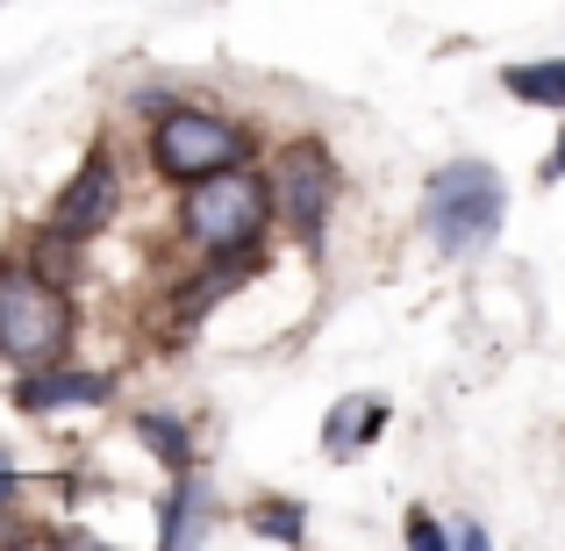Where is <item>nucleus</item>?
Returning a JSON list of instances; mask_svg holds the SVG:
<instances>
[{"instance_id": "f257e3e1", "label": "nucleus", "mask_w": 565, "mask_h": 551, "mask_svg": "<svg viewBox=\"0 0 565 551\" xmlns=\"http://www.w3.org/2000/svg\"><path fill=\"white\" fill-rule=\"evenodd\" d=\"M501 222H509V187H501V172L480 166V158L444 166L423 193V230L444 258H480L501 236Z\"/></svg>"}, {"instance_id": "ddd939ff", "label": "nucleus", "mask_w": 565, "mask_h": 551, "mask_svg": "<svg viewBox=\"0 0 565 551\" xmlns=\"http://www.w3.org/2000/svg\"><path fill=\"white\" fill-rule=\"evenodd\" d=\"M36 273H43V279H57V287H72V273H79V244L51 230V236L36 244Z\"/></svg>"}, {"instance_id": "20e7f679", "label": "nucleus", "mask_w": 565, "mask_h": 551, "mask_svg": "<svg viewBox=\"0 0 565 551\" xmlns=\"http://www.w3.org/2000/svg\"><path fill=\"white\" fill-rule=\"evenodd\" d=\"M250 158V137L230 123V115H207V108H166L151 123V166L166 172L172 187H193L207 172H230Z\"/></svg>"}, {"instance_id": "f03ea898", "label": "nucleus", "mask_w": 565, "mask_h": 551, "mask_svg": "<svg viewBox=\"0 0 565 551\" xmlns=\"http://www.w3.org/2000/svg\"><path fill=\"white\" fill-rule=\"evenodd\" d=\"M279 201H273V180H258L250 166H230V172H207L180 193V230L215 258V251H258L265 230H273Z\"/></svg>"}, {"instance_id": "1a4fd4ad", "label": "nucleus", "mask_w": 565, "mask_h": 551, "mask_svg": "<svg viewBox=\"0 0 565 551\" xmlns=\"http://www.w3.org/2000/svg\"><path fill=\"white\" fill-rule=\"evenodd\" d=\"M137 444H151V458L172 466V473L193 466V437H186V423H172V415H137Z\"/></svg>"}, {"instance_id": "423d86ee", "label": "nucleus", "mask_w": 565, "mask_h": 551, "mask_svg": "<svg viewBox=\"0 0 565 551\" xmlns=\"http://www.w3.org/2000/svg\"><path fill=\"white\" fill-rule=\"evenodd\" d=\"M108 222H115V158H108V144H94L86 166L72 172V187L51 201V230L72 236V244H86V236H100Z\"/></svg>"}, {"instance_id": "4468645a", "label": "nucleus", "mask_w": 565, "mask_h": 551, "mask_svg": "<svg viewBox=\"0 0 565 551\" xmlns=\"http://www.w3.org/2000/svg\"><path fill=\"white\" fill-rule=\"evenodd\" d=\"M408 544H423V551H437L444 544V530L429 523V516H408Z\"/></svg>"}, {"instance_id": "dca6fc26", "label": "nucleus", "mask_w": 565, "mask_h": 551, "mask_svg": "<svg viewBox=\"0 0 565 551\" xmlns=\"http://www.w3.org/2000/svg\"><path fill=\"white\" fill-rule=\"evenodd\" d=\"M565 172V137H558V151H552V166H544V180H558Z\"/></svg>"}, {"instance_id": "7ed1b4c3", "label": "nucleus", "mask_w": 565, "mask_h": 551, "mask_svg": "<svg viewBox=\"0 0 565 551\" xmlns=\"http://www.w3.org/2000/svg\"><path fill=\"white\" fill-rule=\"evenodd\" d=\"M72 330H79V308L57 279L43 273H0V359L8 365H51L72 351Z\"/></svg>"}, {"instance_id": "f8f14e48", "label": "nucleus", "mask_w": 565, "mask_h": 551, "mask_svg": "<svg viewBox=\"0 0 565 551\" xmlns=\"http://www.w3.org/2000/svg\"><path fill=\"white\" fill-rule=\"evenodd\" d=\"M250 523L265 530V538H279V544H301V530H308V516L294 509V501H258L250 509Z\"/></svg>"}, {"instance_id": "0eeeda50", "label": "nucleus", "mask_w": 565, "mask_h": 551, "mask_svg": "<svg viewBox=\"0 0 565 551\" xmlns=\"http://www.w3.org/2000/svg\"><path fill=\"white\" fill-rule=\"evenodd\" d=\"M115 394L108 372H65V365H29L22 386H14V401H22L29 415H51V409H100V401Z\"/></svg>"}, {"instance_id": "6e6552de", "label": "nucleus", "mask_w": 565, "mask_h": 551, "mask_svg": "<svg viewBox=\"0 0 565 551\" xmlns=\"http://www.w3.org/2000/svg\"><path fill=\"white\" fill-rule=\"evenodd\" d=\"M501 86H509L523 108L565 115V57H544V65H509V72H501Z\"/></svg>"}, {"instance_id": "2eb2a0df", "label": "nucleus", "mask_w": 565, "mask_h": 551, "mask_svg": "<svg viewBox=\"0 0 565 551\" xmlns=\"http://www.w3.org/2000/svg\"><path fill=\"white\" fill-rule=\"evenodd\" d=\"M14 495H22V480H14V473H0V516L14 509Z\"/></svg>"}, {"instance_id": "9b49d317", "label": "nucleus", "mask_w": 565, "mask_h": 551, "mask_svg": "<svg viewBox=\"0 0 565 551\" xmlns=\"http://www.w3.org/2000/svg\"><path fill=\"white\" fill-rule=\"evenodd\" d=\"M373 430H380V409H351L344 401V409L330 415V430H322V444H330V458H351V444L373 437Z\"/></svg>"}, {"instance_id": "9d476101", "label": "nucleus", "mask_w": 565, "mask_h": 551, "mask_svg": "<svg viewBox=\"0 0 565 551\" xmlns=\"http://www.w3.org/2000/svg\"><path fill=\"white\" fill-rule=\"evenodd\" d=\"M201 509H207L201 480H186V473H180V487H172V501H166V530H158V544H186V538H201Z\"/></svg>"}, {"instance_id": "39448f33", "label": "nucleus", "mask_w": 565, "mask_h": 551, "mask_svg": "<svg viewBox=\"0 0 565 551\" xmlns=\"http://www.w3.org/2000/svg\"><path fill=\"white\" fill-rule=\"evenodd\" d=\"M337 193H344V172H337L330 144L316 137H294L273 166V201H279V222L301 236L308 251H322V222H330Z\"/></svg>"}]
</instances>
